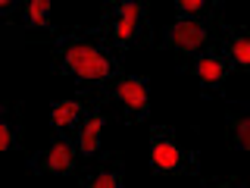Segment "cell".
Here are the masks:
<instances>
[{
  "label": "cell",
  "instance_id": "obj_1",
  "mask_svg": "<svg viewBox=\"0 0 250 188\" xmlns=\"http://www.w3.org/2000/svg\"><path fill=\"white\" fill-rule=\"evenodd\" d=\"M53 63L60 75H72L84 88H97L122 75V53L104 44L100 38L57 35L53 38Z\"/></svg>",
  "mask_w": 250,
  "mask_h": 188
},
{
  "label": "cell",
  "instance_id": "obj_2",
  "mask_svg": "<svg viewBox=\"0 0 250 188\" xmlns=\"http://www.w3.org/2000/svg\"><path fill=\"white\" fill-rule=\"evenodd\" d=\"M88 35H100V41L113 50H135V47L150 41V25H147V6L141 0H113L106 3L104 16Z\"/></svg>",
  "mask_w": 250,
  "mask_h": 188
},
{
  "label": "cell",
  "instance_id": "obj_3",
  "mask_svg": "<svg viewBox=\"0 0 250 188\" xmlns=\"http://www.w3.org/2000/svg\"><path fill=\"white\" fill-rule=\"evenodd\" d=\"M84 94H94L97 104L119 107V116L128 125L147 119V113H150V88H147V78H141V75L122 72L119 78H113V82H106V85L84 88Z\"/></svg>",
  "mask_w": 250,
  "mask_h": 188
},
{
  "label": "cell",
  "instance_id": "obj_4",
  "mask_svg": "<svg viewBox=\"0 0 250 188\" xmlns=\"http://www.w3.org/2000/svg\"><path fill=\"white\" fill-rule=\"evenodd\" d=\"M150 169L156 176H194L197 172V154L178 144L175 132L156 125L150 132Z\"/></svg>",
  "mask_w": 250,
  "mask_h": 188
},
{
  "label": "cell",
  "instance_id": "obj_5",
  "mask_svg": "<svg viewBox=\"0 0 250 188\" xmlns=\"http://www.w3.org/2000/svg\"><path fill=\"white\" fill-rule=\"evenodd\" d=\"M216 41L219 38H216V28L209 25V19H175L163 31L160 47L163 50H178L185 57H197V53L216 47Z\"/></svg>",
  "mask_w": 250,
  "mask_h": 188
},
{
  "label": "cell",
  "instance_id": "obj_6",
  "mask_svg": "<svg viewBox=\"0 0 250 188\" xmlns=\"http://www.w3.org/2000/svg\"><path fill=\"white\" fill-rule=\"evenodd\" d=\"M28 166L35 176H69L78 166V151L72 135H57L47 151H38L28 160Z\"/></svg>",
  "mask_w": 250,
  "mask_h": 188
},
{
  "label": "cell",
  "instance_id": "obj_7",
  "mask_svg": "<svg viewBox=\"0 0 250 188\" xmlns=\"http://www.w3.org/2000/svg\"><path fill=\"white\" fill-rule=\"evenodd\" d=\"M182 69H185V72H191L194 78H200L203 94H207V97H219V94H222L225 78H229V72H231L229 63H225V57L216 50V47H209V50L191 57Z\"/></svg>",
  "mask_w": 250,
  "mask_h": 188
},
{
  "label": "cell",
  "instance_id": "obj_8",
  "mask_svg": "<svg viewBox=\"0 0 250 188\" xmlns=\"http://www.w3.org/2000/svg\"><path fill=\"white\" fill-rule=\"evenodd\" d=\"M109 122V113L104 110V104H91V110L84 113L82 125L75 129V151L78 160H94V157H104V147H100V132Z\"/></svg>",
  "mask_w": 250,
  "mask_h": 188
},
{
  "label": "cell",
  "instance_id": "obj_9",
  "mask_svg": "<svg viewBox=\"0 0 250 188\" xmlns=\"http://www.w3.org/2000/svg\"><path fill=\"white\" fill-rule=\"evenodd\" d=\"M219 31H222V38H219L216 50L225 57L229 69L247 72L250 69V38H247V31L244 28H231L229 22H219Z\"/></svg>",
  "mask_w": 250,
  "mask_h": 188
},
{
  "label": "cell",
  "instance_id": "obj_10",
  "mask_svg": "<svg viewBox=\"0 0 250 188\" xmlns=\"http://www.w3.org/2000/svg\"><path fill=\"white\" fill-rule=\"evenodd\" d=\"M88 110H91L88 100H60V104H53L50 107V122H53V129H57V135L75 132Z\"/></svg>",
  "mask_w": 250,
  "mask_h": 188
},
{
  "label": "cell",
  "instance_id": "obj_11",
  "mask_svg": "<svg viewBox=\"0 0 250 188\" xmlns=\"http://www.w3.org/2000/svg\"><path fill=\"white\" fill-rule=\"evenodd\" d=\"M82 188H122V163L113 160L109 166L91 169L88 176L82 179Z\"/></svg>",
  "mask_w": 250,
  "mask_h": 188
},
{
  "label": "cell",
  "instance_id": "obj_12",
  "mask_svg": "<svg viewBox=\"0 0 250 188\" xmlns=\"http://www.w3.org/2000/svg\"><path fill=\"white\" fill-rule=\"evenodd\" d=\"M22 25L25 28H50V3L47 0H31V3L22 6Z\"/></svg>",
  "mask_w": 250,
  "mask_h": 188
},
{
  "label": "cell",
  "instance_id": "obj_13",
  "mask_svg": "<svg viewBox=\"0 0 250 188\" xmlns=\"http://www.w3.org/2000/svg\"><path fill=\"white\" fill-rule=\"evenodd\" d=\"M219 3H207V0H178L175 3V13L178 19H216Z\"/></svg>",
  "mask_w": 250,
  "mask_h": 188
},
{
  "label": "cell",
  "instance_id": "obj_14",
  "mask_svg": "<svg viewBox=\"0 0 250 188\" xmlns=\"http://www.w3.org/2000/svg\"><path fill=\"white\" fill-rule=\"evenodd\" d=\"M10 151H19V122L16 116H3L0 119V157Z\"/></svg>",
  "mask_w": 250,
  "mask_h": 188
},
{
  "label": "cell",
  "instance_id": "obj_15",
  "mask_svg": "<svg viewBox=\"0 0 250 188\" xmlns=\"http://www.w3.org/2000/svg\"><path fill=\"white\" fill-rule=\"evenodd\" d=\"M229 129H231L234 147H238V151H250V119H247V116L244 113L229 116Z\"/></svg>",
  "mask_w": 250,
  "mask_h": 188
},
{
  "label": "cell",
  "instance_id": "obj_16",
  "mask_svg": "<svg viewBox=\"0 0 250 188\" xmlns=\"http://www.w3.org/2000/svg\"><path fill=\"white\" fill-rule=\"evenodd\" d=\"M200 188H244L241 179H207Z\"/></svg>",
  "mask_w": 250,
  "mask_h": 188
},
{
  "label": "cell",
  "instance_id": "obj_17",
  "mask_svg": "<svg viewBox=\"0 0 250 188\" xmlns=\"http://www.w3.org/2000/svg\"><path fill=\"white\" fill-rule=\"evenodd\" d=\"M19 10H22V3H16V0H0V22L13 19Z\"/></svg>",
  "mask_w": 250,
  "mask_h": 188
},
{
  "label": "cell",
  "instance_id": "obj_18",
  "mask_svg": "<svg viewBox=\"0 0 250 188\" xmlns=\"http://www.w3.org/2000/svg\"><path fill=\"white\" fill-rule=\"evenodd\" d=\"M16 110V104H6V100H0V119H3V116H10Z\"/></svg>",
  "mask_w": 250,
  "mask_h": 188
}]
</instances>
